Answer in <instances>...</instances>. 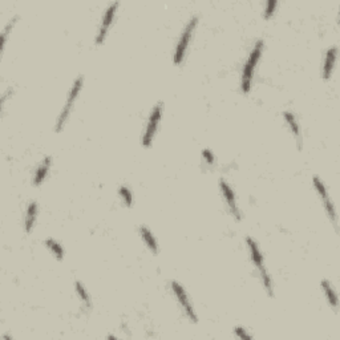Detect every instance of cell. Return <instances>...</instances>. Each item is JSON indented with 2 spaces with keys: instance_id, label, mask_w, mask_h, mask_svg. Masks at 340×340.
<instances>
[{
  "instance_id": "obj_1",
  "label": "cell",
  "mask_w": 340,
  "mask_h": 340,
  "mask_svg": "<svg viewBox=\"0 0 340 340\" xmlns=\"http://www.w3.org/2000/svg\"><path fill=\"white\" fill-rule=\"evenodd\" d=\"M263 47H264L263 40H258L257 43H255V45H254V48L251 49L250 55H248L247 61L243 65L242 83H241L243 93H248L250 92V89H251V81H253L254 71H255V67H257L259 58L262 56Z\"/></svg>"
},
{
  "instance_id": "obj_2",
  "label": "cell",
  "mask_w": 340,
  "mask_h": 340,
  "mask_svg": "<svg viewBox=\"0 0 340 340\" xmlns=\"http://www.w3.org/2000/svg\"><path fill=\"white\" fill-rule=\"evenodd\" d=\"M198 24V16H194L191 18L190 21L185 27L184 32L181 35L180 40H178V44H177V48H175L174 52V64L175 65H181L182 61H184L185 55H186V51H188V47H189L190 40H191V36H193V32H194L195 27Z\"/></svg>"
},
{
  "instance_id": "obj_3",
  "label": "cell",
  "mask_w": 340,
  "mask_h": 340,
  "mask_svg": "<svg viewBox=\"0 0 340 340\" xmlns=\"http://www.w3.org/2000/svg\"><path fill=\"white\" fill-rule=\"evenodd\" d=\"M83 83H84L83 76H78V77L75 80V83H73V85H72V89H71V92H69V94H68V100H67V104L64 105L63 112L60 113V116H58V118H57V124H56V132L61 131V129L64 128V125H65V122H67L69 114H71V109H72V105L75 104V101H76V98L78 97V93H80L81 88H83Z\"/></svg>"
},
{
  "instance_id": "obj_4",
  "label": "cell",
  "mask_w": 340,
  "mask_h": 340,
  "mask_svg": "<svg viewBox=\"0 0 340 340\" xmlns=\"http://www.w3.org/2000/svg\"><path fill=\"white\" fill-rule=\"evenodd\" d=\"M162 111H164L162 102L157 104L156 107L153 108V111H151L149 120H148V124H146L145 133H144V137H142V145L145 146V148H149V146L151 145V141H153V138H154L157 128L160 125L161 117H162Z\"/></svg>"
},
{
  "instance_id": "obj_5",
  "label": "cell",
  "mask_w": 340,
  "mask_h": 340,
  "mask_svg": "<svg viewBox=\"0 0 340 340\" xmlns=\"http://www.w3.org/2000/svg\"><path fill=\"white\" fill-rule=\"evenodd\" d=\"M171 290H173V292H174L175 298H177L178 302H180L181 306L184 307V310L185 312H186L188 318H189L190 321H193V323H197L198 319H197V315H195L194 308H193V304L190 303L189 298H188V294L185 292L184 287L181 286L180 283L171 282Z\"/></svg>"
},
{
  "instance_id": "obj_6",
  "label": "cell",
  "mask_w": 340,
  "mask_h": 340,
  "mask_svg": "<svg viewBox=\"0 0 340 340\" xmlns=\"http://www.w3.org/2000/svg\"><path fill=\"white\" fill-rule=\"evenodd\" d=\"M117 8H118V3H112V4L108 7L107 11H105L104 18H102L101 27H100L97 38H96V44H97V45L102 44V41H104L105 38H107L108 31H109V27L112 25V21L113 19H114V15H116Z\"/></svg>"
},
{
  "instance_id": "obj_7",
  "label": "cell",
  "mask_w": 340,
  "mask_h": 340,
  "mask_svg": "<svg viewBox=\"0 0 340 340\" xmlns=\"http://www.w3.org/2000/svg\"><path fill=\"white\" fill-rule=\"evenodd\" d=\"M314 186H315L318 194L321 195V199H323V205H324V208H326L328 217H330V219L332 221V224L336 226V214L335 209H334V205L331 202L330 195L327 193L326 188H324V185H323V182H321L319 177H314Z\"/></svg>"
},
{
  "instance_id": "obj_8",
  "label": "cell",
  "mask_w": 340,
  "mask_h": 340,
  "mask_svg": "<svg viewBox=\"0 0 340 340\" xmlns=\"http://www.w3.org/2000/svg\"><path fill=\"white\" fill-rule=\"evenodd\" d=\"M219 186H221V190H222V194H224L225 199H226V202H227V206H228V210H230V213L233 214V217L235 219H238V221H241V213H239V209L238 206H237V201H235V194H234L233 189L230 188V185L226 182V181L221 180L219 181Z\"/></svg>"
},
{
  "instance_id": "obj_9",
  "label": "cell",
  "mask_w": 340,
  "mask_h": 340,
  "mask_svg": "<svg viewBox=\"0 0 340 340\" xmlns=\"http://www.w3.org/2000/svg\"><path fill=\"white\" fill-rule=\"evenodd\" d=\"M246 242H247L248 250H250V255H251L253 263L257 266L259 272H261V274H263V272H267L266 271V268H264V264H263V255L261 254V250H259V247H258L257 242H255L253 238H250V237L246 238Z\"/></svg>"
},
{
  "instance_id": "obj_10",
  "label": "cell",
  "mask_w": 340,
  "mask_h": 340,
  "mask_svg": "<svg viewBox=\"0 0 340 340\" xmlns=\"http://www.w3.org/2000/svg\"><path fill=\"white\" fill-rule=\"evenodd\" d=\"M336 55H338V48L336 47H331L326 54V58H324V65H323V78L324 80H330L331 73L334 69L336 61Z\"/></svg>"
},
{
  "instance_id": "obj_11",
  "label": "cell",
  "mask_w": 340,
  "mask_h": 340,
  "mask_svg": "<svg viewBox=\"0 0 340 340\" xmlns=\"http://www.w3.org/2000/svg\"><path fill=\"white\" fill-rule=\"evenodd\" d=\"M49 168H51V157H45V158L41 161V164L38 166L36 171H35L34 180H32V184H34L35 186H39V185L43 184V181L45 180V177L48 174Z\"/></svg>"
},
{
  "instance_id": "obj_12",
  "label": "cell",
  "mask_w": 340,
  "mask_h": 340,
  "mask_svg": "<svg viewBox=\"0 0 340 340\" xmlns=\"http://www.w3.org/2000/svg\"><path fill=\"white\" fill-rule=\"evenodd\" d=\"M36 217H38V204H36L35 201H32V202L28 205V209H27V213H25L24 226L27 233H31V231H32V227H34Z\"/></svg>"
},
{
  "instance_id": "obj_13",
  "label": "cell",
  "mask_w": 340,
  "mask_h": 340,
  "mask_svg": "<svg viewBox=\"0 0 340 340\" xmlns=\"http://www.w3.org/2000/svg\"><path fill=\"white\" fill-rule=\"evenodd\" d=\"M140 233H141V237L144 239V242L148 246V248L151 250L153 254L158 253V245H157V241L154 238V235L151 234V231L146 226H141L140 228Z\"/></svg>"
},
{
  "instance_id": "obj_14",
  "label": "cell",
  "mask_w": 340,
  "mask_h": 340,
  "mask_svg": "<svg viewBox=\"0 0 340 340\" xmlns=\"http://www.w3.org/2000/svg\"><path fill=\"white\" fill-rule=\"evenodd\" d=\"M283 116H284V120H286L287 125L290 127L291 132L294 133V136H295V138H297L298 144H299V148H302V134H301V129H299V124H298L297 118L294 117V114H291V113H288V112L283 113Z\"/></svg>"
},
{
  "instance_id": "obj_15",
  "label": "cell",
  "mask_w": 340,
  "mask_h": 340,
  "mask_svg": "<svg viewBox=\"0 0 340 340\" xmlns=\"http://www.w3.org/2000/svg\"><path fill=\"white\" fill-rule=\"evenodd\" d=\"M321 287H323V290H324V294H326L327 301L330 303V306L332 307L334 310H338L339 301H338V295H336V292L334 291L331 283L328 282V281H323V282H321Z\"/></svg>"
},
{
  "instance_id": "obj_16",
  "label": "cell",
  "mask_w": 340,
  "mask_h": 340,
  "mask_svg": "<svg viewBox=\"0 0 340 340\" xmlns=\"http://www.w3.org/2000/svg\"><path fill=\"white\" fill-rule=\"evenodd\" d=\"M45 245H47V247L52 251V254H54L55 257L57 258L58 261H61L64 258V248L63 246L60 245V243L57 242V241H55L54 238H48L47 241H45Z\"/></svg>"
},
{
  "instance_id": "obj_17",
  "label": "cell",
  "mask_w": 340,
  "mask_h": 340,
  "mask_svg": "<svg viewBox=\"0 0 340 340\" xmlns=\"http://www.w3.org/2000/svg\"><path fill=\"white\" fill-rule=\"evenodd\" d=\"M76 291H77V295L80 297V299L83 301V303L85 304V307H87V308H91V307H92V303H91V298H89V295H88L85 287H84L80 282H76Z\"/></svg>"
},
{
  "instance_id": "obj_18",
  "label": "cell",
  "mask_w": 340,
  "mask_h": 340,
  "mask_svg": "<svg viewBox=\"0 0 340 340\" xmlns=\"http://www.w3.org/2000/svg\"><path fill=\"white\" fill-rule=\"evenodd\" d=\"M16 20H18V16H15L14 19L10 20V23L5 25V28L3 29V34H1V52H4L5 43H7V36H8V34L11 32V29H12V27H14L15 23H16Z\"/></svg>"
},
{
  "instance_id": "obj_19",
  "label": "cell",
  "mask_w": 340,
  "mask_h": 340,
  "mask_svg": "<svg viewBox=\"0 0 340 340\" xmlns=\"http://www.w3.org/2000/svg\"><path fill=\"white\" fill-rule=\"evenodd\" d=\"M118 193H120V197H121L122 201H124V204L127 205L128 208H131L132 202H133V197H132L131 190L128 189L127 186H121Z\"/></svg>"
},
{
  "instance_id": "obj_20",
  "label": "cell",
  "mask_w": 340,
  "mask_h": 340,
  "mask_svg": "<svg viewBox=\"0 0 340 340\" xmlns=\"http://www.w3.org/2000/svg\"><path fill=\"white\" fill-rule=\"evenodd\" d=\"M278 4H279V3H278L277 0H270V1H267L266 8H264V18H266V19H270L272 15L275 14Z\"/></svg>"
},
{
  "instance_id": "obj_21",
  "label": "cell",
  "mask_w": 340,
  "mask_h": 340,
  "mask_svg": "<svg viewBox=\"0 0 340 340\" xmlns=\"http://www.w3.org/2000/svg\"><path fill=\"white\" fill-rule=\"evenodd\" d=\"M234 334L238 336V338H241V339H253V336L247 334V331L242 328V327H235L234 328Z\"/></svg>"
},
{
  "instance_id": "obj_22",
  "label": "cell",
  "mask_w": 340,
  "mask_h": 340,
  "mask_svg": "<svg viewBox=\"0 0 340 340\" xmlns=\"http://www.w3.org/2000/svg\"><path fill=\"white\" fill-rule=\"evenodd\" d=\"M202 156H204V158L206 160V162L209 164V165H213L214 164V156L213 153L209 151V149H205L204 151H202Z\"/></svg>"
}]
</instances>
